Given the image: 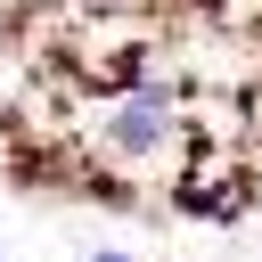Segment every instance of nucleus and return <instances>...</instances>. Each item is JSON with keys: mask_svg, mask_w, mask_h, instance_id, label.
I'll use <instances>...</instances> for the list:
<instances>
[{"mask_svg": "<svg viewBox=\"0 0 262 262\" xmlns=\"http://www.w3.org/2000/svg\"><path fill=\"white\" fill-rule=\"evenodd\" d=\"M82 262H139V254H131V246H90Z\"/></svg>", "mask_w": 262, "mask_h": 262, "instance_id": "3", "label": "nucleus"}, {"mask_svg": "<svg viewBox=\"0 0 262 262\" xmlns=\"http://www.w3.org/2000/svg\"><path fill=\"white\" fill-rule=\"evenodd\" d=\"M172 205H180V213H196V221H237V213H246L237 180H229V188H213V180H188V188H180Z\"/></svg>", "mask_w": 262, "mask_h": 262, "instance_id": "2", "label": "nucleus"}, {"mask_svg": "<svg viewBox=\"0 0 262 262\" xmlns=\"http://www.w3.org/2000/svg\"><path fill=\"white\" fill-rule=\"evenodd\" d=\"M82 147H90L106 172H156V164H172V147H180V98H172V82L115 90V98L82 123Z\"/></svg>", "mask_w": 262, "mask_h": 262, "instance_id": "1", "label": "nucleus"}]
</instances>
